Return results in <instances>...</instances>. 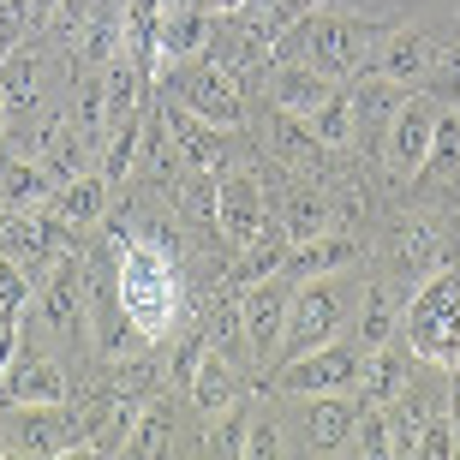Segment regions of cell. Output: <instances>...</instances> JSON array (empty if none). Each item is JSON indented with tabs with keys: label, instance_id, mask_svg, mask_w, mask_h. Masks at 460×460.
Masks as SVG:
<instances>
[{
	"label": "cell",
	"instance_id": "cell-25",
	"mask_svg": "<svg viewBox=\"0 0 460 460\" xmlns=\"http://www.w3.org/2000/svg\"><path fill=\"white\" fill-rule=\"evenodd\" d=\"M389 252H394V270L412 275V281H425V275L443 270V239H437V227H430V222H401Z\"/></svg>",
	"mask_w": 460,
	"mask_h": 460
},
{
	"label": "cell",
	"instance_id": "cell-14",
	"mask_svg": "<svg viewBox=\"0 0 460 460\" xmlns=\"http://www.w3.org/2000/svg\"><path fill=\"white\" fill-rule=\"evenodd\" d=\"M437 36L430 31H412V24H401V31H389L383 42H376V60L365 72H376V78H394V84L419 90L430 78V66H437Z\"/></svg>",
	"mask_w": 460,
	"mask_h": 460
},
{
	"label": "cell",
	"instance_id": "cell-24",
	"mask_svg": "<svg viewBox=\"0 0 460 460\" xmlns=\"http://www.w3.org/2000/svg\"><path fill=\"white\" fill-rule=\"evenodd\" d=\"M394 329H401L394 288H389V281H365V288H358V347H365V353H376V347L394 341Z\"/></svg>",
	"mask_w": 460,
	"mask_h": 460
},
{
	"label": "cell",
	"instance_id": "cell-31",
	"mask_svg": "<svg viewBox=\"0 0 460 460\" xmlns=\"http://www.w3.org/2000/svg\"><path fill=\"white\" fill-rule=\"evenodd\" d=\"M425 173L443 180V186H460V108H443V119H437V144H430ZM425 173H419V180H425Z\"/></svg>",
	"mask_w": 460,
	"mask_h": 460
},
{
	"label": "cell",
	"instance_id": "cell-26",
	"mask_svg": "<svg viewBox=\"0 0 460 460\" xmlns=\"http://www.w3.org/2000/svg\"><path fill=\"white\" fill-rule=\"evenodd\" d=\"M186 389H191V401H198V407L216 419L222 407H234V394H239V365L222 353V347H209V353L198 358V376H191Z\"/></svg>",
	"mask_w": 460,
	"mask_h": 460
},
{
	"label": "cell",
	"instance_id": "cell-2",
	"mask_svg": "<svg viewBox=\"0 0 460 460\" xmlns=\"http://www.w3.org/2000/svg\"><path fill=\"white\" fill-rule=\"evenodd\" d=\"M401 341L412 358H425L437 371H455L460 358V263H443L437 275L419 281L412 305L401 311Z\"/></svg>",
	"mask_w": 460,
	"mask_h": 460
},
{
	"label": "cell",
	"instance_id": "cell-29",
	"mask_svg": "<svg viewBox=\"0 0 460 460\" xmlns=\"http://www.w3.org/2000/svg\"><path fill=\"white\" fill-rule=\"evenodd\" d=\"M281 227L293 234V245H305V239L329 234V198H323V191H311V186L288 191V216H281Z\"/></svg>",
	"mask_w": 460,
	"mask_h": 460
},
{
	"label": "cell",
	"instance_id": "cell-21",
	"mask_svg": "<svg viewBox=\"0 0 460 460\" xmlns=\"http://www.w3.org/2000/svg\"><path fill=\"white\" fill-rule=\"evenodd\" d=\"M365 252L353 234H317V239H305V245H293V257H288V281L293 288H305V281H323V275H335V270H347L353 257Z\"/></svg>",
	"mask_w": 460,
	"mask_h": 460
},
{
	"label": "cell",
	"instance_id": "cell-18",
	"mask_svg": "<svg viewBox=\"0 0 460 460\" xmlns=\"http://www.w3.org/2000/svg\"><path fill=\"white\" fill-rule=\"evenodd\" d=\"M0 102H6V126L42 108V49L36 42H18L0 60Z\"/></svg>",
	"mask_w": 460,
	"mask_h": 460
},
{
	"label": "cell",
	"instance_id": "cell-1",
	"mask_svg": "<svg viewBox=\"0 0 460 460\" xmlns=\"http://www.w3.org/2000/svg\"><path fill=\"white\" fill-rule=\"evenodd\" d=\"M376 42H383V31H376L371 18L317 6L311 18H299L293 31L275 36L270 60H305V66L329 72V78H353V72H365V54H371Z\"/></svg>",
	"mask_w": 460,
	"mask_h": 460
},
{
	"label": "cell",
	"instance_id": "cell-32",
	"mask_svg": "<svg viewBox=\"0 0 460 460\" xmlns=\"http://www.w3.org/2000/svg\"><path fill=\"white\" fill-rule=\"evenodd\" d=\"M419 90H425V96H437L443 108H460V36L437 49V66H430V78Z\"/></svg>",
	"mask_w": 460,
	"mask_h": 460
},
{
	"label": "cell",
	"instance_id": "cell-28",
	"mask_svg": "<svg viewBox=\"0 0 460 460\" xmlns=\"http://www.w3.org/2000/svg\"><path fill=\"white\" fill-rule=\"evenodd\" d=\"M168 443H173V407H168V401H150L119 460H162V455H168Z\"/></svg>",
	"mask_w": 460,
	"mask_h": 460
},
{
	"label": "cell",
	"instance_id": "cell-36",
	"mask_svg": "<svg viewBox=\"0 0 460 460\" xmlns=\"http://www.w3.org/2000/svg\"><path fill=\"white\" fill-rule=\"evenodd\" d=\"M317 6H329V0H263V24L281 36V31H293L299 18H311Z\"/></svg>",
	"mask_w": 460,
	"mask_h": 460
},
{
	"label": "cell",
	"instance_id": "cell-5",
	"mask_svg": "<svg viewBox=\"0 0 460 460\" xmlns=\"http://www.w3.org/2000/svg\"><path fill=\"white\" fill-rule=\"evenodd\" d=\"M180 96V108H191L198 119L209 126H227L239 132V119H245V96H239V72L216 66V60H186V66H168L162 72Z\"/></svg>",
	"mask_w": 460,
	"mask_h": 460
},
{
	"label": "cell",
	"instance_id": "cell-4",
	"mask_svg": "<svg viewBox=\"0 0 460 460\" xmlns=\"http://www.w3.org/2000/svg\"><path fill=\"white\" fill-rule=\"evenodd\" d=\"M347 311H353V288L323 275V281H305V288H293V305H288V335H281V358L275 365H288V358H305L317 347H329L341 335Z\"/></svg>",
	"mask_w": 460,
	"mask_h": 460
},
{
	"label": "cell",
	"instance_id": "cell-11",
	"mask_svg": "<svg viewBox=\"0 0 460 460\" xmlns=\"http://www.w3.org/2000/svg\"><path fill=\"white\" fill-rule=\"evenodd\" d=\"M13 412H18L13 419L18 455H31V460H54V455H66V448L90 443L78 407H13Z\"/></svg>",
	"mask_w": 460,
	"mask_h": 460
},
{
	"label": "cell",
	"instance_id": "cell-38",
	"mask_svg": "<svg viewBox=\"0 0 460 460\" xmlns=\"http://www.w3.org/2000/svg\"><path fill=\"white\" fill-rule=\"evenodd\" d=\"M209 353V341H204V329L198 335H186V347H180V358H173V371H168V383H191L198 376V358Z\"/></svg>",
	"mask_w": 460,
	"mask_h": 460
},
{
	"label": "cell",
	"instance_id": "cell-23",
	"mask_svg": "<svg viewBox=\"0 0 460 460\" xmlns=\"http://www.w3.org/2000/svg\"><path fill=\"white\" fill-rule=\"evenodd\" d=\"M407 389V353L401 347H376L365 353V376H358V407H394Z\"/></svg>",
	"mask_w": 460,
	"mask_h": 460
},
{
	"label": "cell",
	"instance_id": "cell-10",
	"mask_svg": "<svg viewBox=\"0 0 460 460\" xmlns=\"http://www.w3.org/2000/svg\"><path fill=\"white\" fill-rule=\"evenodd\" d=\"M209 222L227 245H252L263 227H270V204H263V186H257L252 173H222L216 180V209H209Z\"/></svg>",
	"mask_w": 460,
	"mask_h": 460
},
{
	"label": "cell",
	"instance_id": "cell-12",
	"mask_svg": "<svg viewBox=\"0 0 460 460\" xmlns=\"http://www.w3.org/2000/svg\"><path fill=\"white\" fill-rule=\"evenodd\" d=\"M270 54H275V31L263 24V13H257V18H245V13H209L204 60L239 72V66H252V60H270Z\"/></svg>",
	"mask_w": 460,
	"mask_h": 460
},
{
	"label": "cell",
	"instance_id": "cell-40",
	"mask_svg": "<svg viewBox=\"0 0 460 460\" xmlns=\"http://www.w3.org/2000/svg\"><path fill=\"white\" fill-rule=\"evenodd\" d=\"M54 460H108V455H96L90 443H78V448H66V455H54Z\"/></svg>",
	"mask_w": 460,
	"mask_h": 460
},
{
	"label": "cell",
	"instance_id": "cell-9",
	"mask_svg": "<svg viewBox=\"0 0 460 460\" xmlns=\"http://www.w3.org/2000/svg\"><path fill=\"white\" fill-rule=\"evenodd\" d=\"M66 394H72L66 371L31 347H18L6 376H0V407H66Z\"/></svg>",
	"mask_w": 460,
	"mask_h": 460
},
{
	"label": "cell",
	"instance_id": "cell-15",
	"mask_svg": "<svg viewBox=\"0 0 460 460\" xmlns=\"http://www.w3.org/2000/svg\"><path fill=\"white\" fill-rule=\"evenodd\" d=\"M335 90L341 84H335L329 72L305 66V60H270V102L281 108V114H293V119H311Z\"/></svg>",
	"mask_w": 460,
	"mask_h": 460
},
{
	"label": "cell",
	"instance_id": "cell-7",
	"mask_svg": "<svg viewBox=\"0 0 460 460\" xmlns=\"http://www.w3.org/2000/svg\"><path fill=\"white\" fill-rule=\"evenodd\" d=\"M358 376H365V353L347 347V341H329V347H317V353H305V358L275 365L270 389L299 394V401H305V394H341V389H353Z\"/></svg>",
	"mask_w": 460,
	"mask_h": 460
},
{
	"label": "cell",
	"instance_id": "cell-30",
	"mask_svg": "<svg viewBox=\"0 0 460 460\" xmlns=\"http://www.w3.org/2000/svg\"><path fill=\"white\" fill-rule=\"evenodd\" d=\"M311 132H317V144L323 150H353V90H335L317 114L305 119Z\"/></svg>",
	"mask_w": 460,
	"mask_h": 460
},
{
	"label": "cell",
	"instance_id": "cell-27",
	"mask_svg": "<svg viewBox=\"0 0 460 460\" xmlns=\"http://www.w3.org/2000/svg\"><path fill=\"white\" fill-rule=\"evenodd\" d=\"M0 198L13 209H49L54 204V173L42 168V162H31V155H24V162L6 155V162H0Z\"/></svg>",
	"mask_w": 460,
	"mask_h": 460
},
{
	"label": "cell",
	"instance_id": "cell-17",
	"mask_svg": "<svg viewBox=\"0 0 460 460\" xmlns=\"http://www.w3.org/2000/svg\"><path fill=\"white\" fill-rule=\"evenodd\" d=\"M42 317H49L60 335H84V263L78 252H66L42 281Z\"/></svg>",
	"mask_w": 460,
	"mask_h": 460
},
{
	"label": "cell",
	"instance_id": "cell-35",
	"mask_svg": "<svg viewBox=\"0 0 460 460\" xmlns=\"http://www.w3.org/2000/svg\"><path fill=\"white\" fill-rule=\"evenodd\" d=\"M155 376H162V365H155V358H132V365H119V371H114V383H108V389H114V394H132V401H150V394H155Z\"/></svg>",
	"mask_w": 460,
	"mask_h": 460
},
{
	"label": "cell",
	"instance_id": "cell-3",
	"mask_svg": "<svg viewBox=\"0 0 460 460\" xmlns=\"http://www.w3.org/2000/svg\"><path fill=\"white\" fill-rule=\"evenodd\" d=\"M119 311L132 317L137 335H162L180 311V275H173V257L150 239H132L119 252Z\"/></svg>",
	"mask_w": 460,
	"mask_h": 460
},
{
	"label": "cell",
	"instance_id": "cell-34",
	"mask_svg": "<svg viewBox=\"0 0 460 460\" xmlns=\"http://www.w3.org/2000/svg\"><path fill=\"white\" fill-rule=\"evenodd\" d=\"M358 443H365V460H394V430L383 407H358Z\"/></svg>",
	"mask_w": 460,
	"mask_h": 460
},
{
	"label": "cell",
	"instance_id": "cell-16",
	"mask_svg": "<svg viewBox=\"0 0 460 460\" xmlns=\"http://www.w3.org/2000/svg\"><path fill=\"white\" fill-rule=\"evenodd\" d=\"M162 114H168V132H173V144H180V168L186 173H216L227 162V144H234L227 126H209V119H198L180 102H168Z\"/></svg>",
	"mask_w": 460,
	"mask_h": 460
},
{
	"label": "cell",
	"instance_id": "cell-41",
	"mask_svg": "<svg viewBox=\"0 0 460 460\" xmlns=\"http://www.w3.org/2000/svg\"><path fill=\"white\" fill-rule=\"evenodd\" d=\"M209 13H245V0H209Z\"/></svg>",
	"mask_w": 460,
	"mask_h": 460
},
{
	"label": "cell",
	"instance_id": "cell-22",
	"mask_svg": "<svg viewBox=\"0 0 460 460\" xmlns=\"http://www.w3.org/2000/svg\"><path fill=\"white\" fill-rule=\"evenodd\" d=\"M49 209L66 227H78V234H84V227H96L108 216V180H102V173H72V180H60V186H54V204Z\"/></svg>",
	"mask_w": 460,
	"mask_h": 460
},
{
	"label": "cell",
	"instance_id": "cell-43",
	"mask_svg": "<svg viewBox=\"0 0 460 460\" xmlns=\"http://www.w3.org/2000/svg\"><path fill=\"white\" fill-rule=\"evenodd\" d=\"M0 460H31V455H0Z\"/></svg>",
	"mask_w": 460,
	"mask_h": 460
},
{
	"label": "cell",
	"instance_id": "cell-6",
	"mask_svg": "<svg viewBox=\"0 0 460 460\" xmlns=\"http://www.w3.org/2000/svg\"><path fill=\"white\" fill-rule=\"evenodd\" d=\"M437 119H443V102L425 96V90H407L401 114L389 119V137H383V168L389 180H419L430 162V144H437Z\"/></svg>",
	"mask_w": 460,
	"mask_h": 460
},
{
	"label": "cell",
	"instance_id": "cell-20",
	"mask_svg": "<svg viewBox=\"0 0 460 460\" xmlns=\"http://www.w3.org/2000/svg\"><path fill=\"white\" fill-rule=\"evenodd\" d=\"M293 257V234L281 222H270L252 245H239V263L227 270V288H257V281H275Z\"/></svg>",
	"mask_w": 460,
	"mask_h": 460
},
{
	"label": "cell",
	"instance_id": "cell-13",
	"mask_svg": "<svg viewBox=\"0 0 460 460\" xmlns=\"http://www.w3.org/2000/svg\"><path fill=\"white\" fill-rule=\"evenodd\" d=\"M401 102H407V84L365 72L353 84V150L383 155V137H389V119L401 114Z\"/></svg>",
	"mask_w": 460,
	"mask_h": 460
},
{
	"label": "cell",
	"instance_id": "cell-39",
	"mask_svg": "<svg viewBox=\"0 0 460 460\" xmlns=\"http://www.w3.org/2000/svg\"><path fill=\"white\" fill-rule=\"evenodd\" d=\"M448 425H455V443H460V358L448 371Z\"/></svg>",
	"mask_w": 460,
	"mask_h": 460
},
{
	"label": "cell",
	"instance_id": "cell-8",
	"mask_svg": "<svg viewBox=\"0 0 460 460\" xmlns=\"http://www.w3.org/2000/svg\"><path fill=\"white\" fill-rule=\"evenodd\" d=\"M245 353L257 365H275L281 358V335H288V305H293V281L275 275V281H257L245 299Z\"/></svg>",
	"mask_w": 460,
	"mask_h": 460
},
{
	"label": "cell",
	"instance_id": "cell-19",
	"mask_svg": "<svg viewBox=\"0 0 460 460\" xmlns=\"http://www.w3.org/2000/svg\"><path fill=\"white\" fill-rule=\"evenodd\" d=\"M353 430H358V401H347V394H305V443L317 460L335 455Z\"/></svg>",
	"mask_w": 460,
	"mask_h": 460
},
{
	"label": "cell",
	"instance_id": "cell-33",
	"mask_svg": "<svg viewBox=\"0 0 460 460\" xmlns=\"http://www.w3.org/2000/svg\"><path fill=\"white\" fill-rule=\"evenodd\" d=\"M245 430H252V412L239 407V401L222 407V412H216V430H209V455H216V460H239V455H245Z\"/></svg>",
	"mask_w": 460,
	"mask_h": 460
},
{
	"label": "cell",
	"instance_id": "cell-42",
	"mask_svg": "<svg viewBox=\"0 0 460 460\" xmlns=\"http://www.w3.org/2000/svg\"><path fill=\"white\" fill-rule=\"evenodd\" d=\"M0 455H6V425H0Z\"/></svg>",
	"mask_w": 460,
	"mask_h": 460
},
{
	"label": "cell",
	"instance_id": "cell-37",
	"mask_svg": "<svg viewBox=\"0 0 460 460\" xmlns=\"http://www.w3.org/2000/svg\"><path fill=\"white\" fill-rule=\"evenodd\" d=\"M239 460H281V430H275L270 419H252V430H245V455Z\"/></svg>",
	"mask_w": 460,
	"mask_h": 460
}]
</instances>
